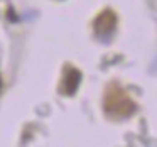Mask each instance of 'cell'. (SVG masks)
<instances>
[{
  "label": "cell",
  "instance_id": "3957f363",
  "mask_svg": "<svg viewBox=\"0 0 157 147\" xmlns=\"http://www.w3.org/2000/svg\"><path fill=\"white\" fill-rule=\"evenodd\" d=\"M79 83H81V71H79V69H75V68H69L68 71L64 73V76H63L59 91L71 96V95H75V93H76Z\"/></svg>",
  "mask_w": 157,
  "mask_h": 147
},
{
  "label": "cell",
  "instance_id": "7a4b0ae2",
  "mask_svg": "<svg viewBox=\"0 0 157 147\" xmlns=\"http://www.w3.org/2000/svg\"><path fill=\"white\" fill-rule=\"evenodd\" d=\"M105 106H106V112H108L110 115L117 113L118 118L130 117L133 113V110H135V105H133L127 96H112L110 95L108 98H106V105Z\"/></svg>",
  "mask_w": 157,
  "mask_h": 147
},
{
  "label": "cell",
  "instance_id": "6da1fadb",
  "mask_svg": "<svg viewBox=\"0 0 157 147\" xmlns=\"http://www.w3.org/2000/svg\"><path fill=\"white\" fill-rule=\"evenodd\" d=\"M93 27H95L96 37H100V39H108L110 36L113 34L115 27H117V15H115V12L110 10V9L103 10L101 14H100L98 17L95 19V24H93Z\"/></svg>",
  "mask_w": 157,
  "mask_h": 147
},
{
  "label": "cell",
  "instance_id": "277c9868",
  "mask_svg": "<svg viewBox=\"0 0 157 147\" xmlns=\"http://www.w3.org/2000/svg\"><path fill=\"white\" fill-rule=\"evenodd\" d=\"M0 90H2V78H0Z\"/></svg>",
  "mask_w": 157,
  "mask_h": 147
}]
</instances>
